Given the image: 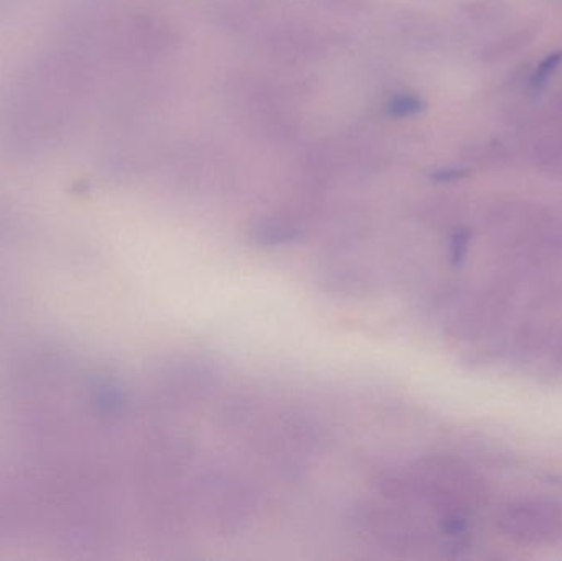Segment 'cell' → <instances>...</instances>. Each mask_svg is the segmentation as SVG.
<instances>
[{"label": "cell", "mask_w": 562, "mask_h": 561, "mask_svg": "<svg viewBox=\"0 0 562 561\" xmlns=\"http://www.w3.org/2000/svg\"><path fill=\"white\" fill-rule=\"evenodd\" d=\"M508 540L527 547H562V501L524 497L510 501L497 516Z\"/></svg>", "instance_id": "6da1fadb"}, {"label": "cell", "mask_w": 562, "mask_h": 561, "mask_svg": "<svg viewBox=\"0 0 562 561\" xmlns=\"http://www.w3.org/2000/svg\"><path fill=\"white\" fill-rule=\"evenodd\" d=\"M535 38V30L525 29L520 32L512 33V35L504 36L497 42L488 45L482 53V58L485 61H494V59L505 58V56L514 55L520 52L521 48L528 45Z\"/></svg>", "instance_id": "7a4b0ae2"}, {"label": "cell", "mask_w": 562, "mask_h": 561, "mask_svg": "<svg viewBox=\"0 0 562 561\" xmlns=\"http://www.w3.org/2000/svg\"><path fill=\"white\" fill-rule=\"evenodd\" d=\"M425 101H423L418 94H413V92H398V94L393 96V98L386 102L385 111L390 117L406 119L418 115L419 112L425 111Z\"/></svg>", "instance_id": "3957f363"}, {"label": "cell", "mask_w": 562, "mask_h": 561, "mask_svg": "<svg viewBox=\"0 0 562 561\" xmlns=\"http://www.w3.org/2000/svg\"><path fill=\"white\" fill-rule=\"evenodd\" d=\"M562 65V49H557V52L548 53L537 66H535L533 72L530 76V86L535 91H541V89L547 88L548 82L551 81L554 75H557L558 69L561 68Z\"/></svg>", "instance_id": "277c9868"}, {"label": "cell", "mask_w": 562, "mask_h": 561, "mask_svg": "<svg viewBox=\"0 0 562 561\" xmlns=\"http://www.w3.org/2000/svg\"><path fill=\"white\" fill-rule=\"evenodd\" d=\"M469 173H471V170H468V168H442V170L435 171L432 178L445 183V181L461 180V178L468 177Z\"/></svg>", "instance_id": "5b68a950"}, {"label": "cell", "mask_w": 562, "mask_h": 561, "mask_svg": "<svg viewBox=\"0 0 562 561\" xmlns=\"http://www.w3.org/2000/svg\"><path fill=\"white\" fill-rule=\"evenodd\" d=\"M557 104L558 109H560V111L562 112V91L560 92V94H558Z\"/></svg>", "instance_id": "8992f818"}, {"label": "cell", "mask_w": 562, "mask_h": 561, "mask_svg": "<svg viewBox=\"0 0 562 561\" xmlns=\"http://www.w3.org/2000/svg\"><path fill=\"white\" fill-rule=\"evenodd\" d=\"M560 356H561V359H562V339H561V346H560Z\"/></svg>", "instance_id": "52a82bcc"}]
</instances>
